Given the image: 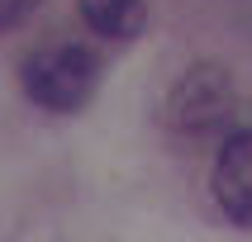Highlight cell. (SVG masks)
Listing matches in <instances>:
<instances>
[{
	"label": "cell",
	"instance_id": "cell-1",
	"mask_svg": "<svg viewBox=\"0 0 252 242\" xmlns=\"http://www.w3.org/2000/svg\"><path fill=\"white\" fill-rule=\"evenodd\" d=\"M95 85H100V57L91 48H76V43L33 53L24 62V90L43 109L76 114L86 100L95 95Z\"/></svg>",
	"mask_w": 252,
	"mask_h": 242
},
{
	"label": "cell",
	"instance_id": "cell-2",
	"mask_svg": "<svg viewBox=\"0 0 252 242\" xmlns=\"http://www.w3.org/2000/svg\"><path fill=\"white\" fill-rule=\"evenodd\" d=\"M228 109H233V76L219 62L190 67L167 95V119L181 133H210L228 119Z\"/></svg>",
	"mask_w": 252,
	"mask_h": 242
},
{
	"label": "cell",
	"instance_id": "cell-5",
	"mask_svg": "<svg viewBox=\"0 0 252 242\" xmlns=\"http://www.w3.org/2000/svg\"><path fill=\"white\" fill-rule=\"evenodd\" d=\"M43 0H0V33H10V28H19L29 19V14L38 10Z\"/></svg>",
	"mask_w": 252,
	"mask_h": 242
},
{
	"label": "cell",
	"instance_id": "cell-4",
	"mask_svg": "<svg viewBox=\"0 0 252 242\" xmlns=\"http://www.w3.org/2000/svg\"><path fill=\"white\" fill-rule=\"evenodd\" d=\"M76 5H81V19L100 38H138L143 19H148L143 0H76Z\"/></svg>",
	"mask_w": 252,
	"mask_h": 242
},
{
	"label": "cell",
	"instance_id": "cell-3",
	"mask_svg": "<svg viewBox=\"0 0 252 242\" xmlns=\"http://www.w3.org/2000/svg\"><path fill=\"white\" fill-rule=\"evenodd\" d=\"M214 199L238 228H252V128L224 138L214 157Z\"/></svg>",
	"mask_w": 252,
	"mask_h": 242
}]
</instances>
